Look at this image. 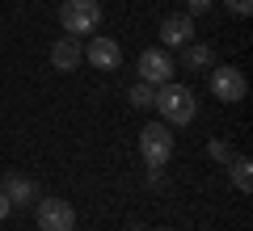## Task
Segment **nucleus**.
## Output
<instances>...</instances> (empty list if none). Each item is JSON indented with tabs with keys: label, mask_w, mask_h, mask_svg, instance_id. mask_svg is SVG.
<instances>
[{
	"label": "nucleus",
	"mask_w": 253,
	"mask_h": 231,
	"mask_svg": "<svg viewBox=\"0 0 253 231\" xmlns=\"http://www.w3.org/2000/svg\"><path fill=\"white\" fill-rule=\"evenodd\" d=\"M84 59H89L97 71H114L118 63H123V46H118L114 38H93V42L84 46Z\"/></svg>",
	"instance_id": "nucleus-7"
},
{
	"label": "nucleus",
	"mask_w": 253,
	"mask_h": 231,
	"mask_svg": "<svg viewBox=\"0 0 253 231\" xmlns=\"http://www.w3.org/2000/svg\"><path fill=\"white\" fill-rule=\"evenodd\" d=\"M228 164H232V185L241 189V194H249V189H253V164L245 160V156H232Z\"/></svg>",
	"instance_id": "nucleus-12"
},
{
	"label": "nucleus",
	"mask_w": 253,
	"mask_h": 231,
	"mask_svg": "<svg viewBox=\"0 0 253 231\" xmlns=\"http://www.w3.org/2000/svg\"><path fill=\"white\" fill-rule=\"evenodd\" d=\"M34 223H38V231H76V210L63 198H38Z\"/></svg>",
	"instance_id": "nucleus-4"
},
{
	"label": "nucleus",
	"mask_w": 253,
	"mask_h": 231,
	"mask_svg": "<svg viewBox=\"0 0 253 231\" xmlns=\"http://www.w3.org/2000/svg\"><path fill=\"white\" fill-rule=\"evenodd\" d=\"M9 210L13 206H9V198H4V189H0V219H9Z\"/></svg>",
	"instance_id": "nucleus-17"
},
{
	"label": "nucleus",
	"mask_w": 253,
	"mask_h": 231,
	"mask_svg": "<svg viewBox=\"0 0 253 231\" xmlns=\"http://www.w3.org/2000/svg\"><path fill=\"white\" fill-rule=\"evenodd\" d=\"M207 151H211V160H219V164H228V160H232V147H228V143H219V139L211 143Z\"/></svg>",
	"instance_id": "nucleus-15"
},
{
	"label": "nucleus",
	"mask_w": 253,
	"mask_h": 231,
	"mask_svg": "<svg viewBox=\"0 0 253 231\" xmlns=\"http://www.w3.org/2000/svg\"><path fill=\"white\" fill-rule=\"evenodd\" d=\"M156 231H169V227H156Z\"/></svg>",
	"instance_id": "nucleus-18"
},
{
	"label": "nucleus",
	"mask_w": 253,
	"mask_h": 231,
	"mask_svg": "<svg viewBox=\"0 0 253 231\" xmlns=\"http://www.w3.org/2000/svg\"><path fill=\"white\" fill-rule=\"evenodd\" d=\"M224 9L236 13V17H249V13H253V0H224Z\"/></svg>",
	"instance_id": "nucleus-14"
},
{
	"label": "nucleus",
	"mask_w": 253,
	"mask_h": 231,
	"mask_svg": "<svg viewBox=\"0 0 253 231\" xmlns=\"http://www.w3.org/2000/svg\"><path fill=\"white\" fill-rule=\"evenodd\" d=\"M59 26L68 30L72 38L93 34V30L101 26V4L97 0H63L59 4Z\"/></svg>",
	"instance_id": "nucleus-2"
},
{
	"label": "nucleus",
	"mask_w": 253,
	"mask_h": 231,
	"mask_svg": "<svg viewBox=\"0 0 253 231\" xmlns=\"http://www.w3.org/2000/svg\"><path fill=\"white\" fill-rule=\"evenodd\" d=\"M4 198H9V206L13 210H17V206H30V202H38V189H34V181H26V177H17V172H13V177H4Z\"/></svg>",
	"instance_id": "nucleus-10"
},
{
	"label": "nucleus",
	"mask_w": 253,
	"mask_h": 231,
	"mask_svg": "<svg viewBox=\"0 0 253 231\" xmlns=\"http://www.w3.org/2000/svg\"><path fill=\"white\" fill-rule=\"evenodd\" d=\"M81 59H84V46H81V38H72V34H63L59 42L51 46V67H59V71H76Z\"/></svg>",
	"instance_id": "nucleus-8"
},
{
	"label": "nucleus",
	"mask_w": 253,
	"mask_h": 231,
	"mask_svg": "<svg viewBox=\"0 0 253 231\" xmlns=\"http://www.w3.org/2000/svg\"><path fill=\"white\" fill-rule=\"evenodd\" d=\"M152 101H156V84L139 80L135 89H131V105H135V109H152Z\"/></svg>",
	"instance_id": "nucleus-13"
},
{
	"label": "nucleus",
	"mask_w": 253,
	"mask_h": 231,
	"mask_svg": "<svg viewBox=\"0 0 253 231\" xmlns=\"http://www.w3.org/2000/svg\"><path fill=\"white\" fill-rule=\"evenodd\" d=\"M161 42H165V46H186V42H194V17H186V13L165 17V21H161Z\"/></svg>",
	"instance_id": "nucleus-9"
},
{
	"label": "nucleus",
	"mask_w": 253,
	"mask_h": 231,
	"mask_svg": "<svg viewBox=\"0 0 253 231\" xmlns=\"http://www.w3.org/2000/svg\"><path fill=\"white\" fill-rule=\"evenodd\" d=\"M186 4H190L186 17H199V13H207V9H211V0H186Z\"/></svg>",
	"instance_id": "nucleus-16"
},
{
	"label": "nucleus",
	"mask_w": 253,
	"mask_h": 231,
	"mask_svg": "<svg viewBox=\"0 0 253 231\" xmlns=\"http://www.w3.org/2000/svg\"><path fill=\"white\" fill-rule=\"evenodd\" d=\"M211 59H215V55H211V46H203V42H186L181 46V67H211Z\"/></svg>",
	"instance_id": "nucleus-11"
},
{
	"label": "nucleus",
	"mask_w": 253,
	"mask_h": 231,
	"mask_svg": "<svg viewBox=\"0 0 253 231\" xmlns=\"http://www.w3.org/2000/svg\"><path fill=\"white\" fill-rule=\"evenodd\" d=\"M152 105L161 109L165 126H186V122H194V114H199L194 89H186V84H177V80L161 84V89H156V101H152Z\"/></svg>",
	"instance_id": "nucleus-1"
},
{
	"label": "nucleus",
	"mask_w": 253,
	"mask_h": 231,
	"mask_svg": "<svg viewBox=\"0 0 253 231\" xmlns=\"http://www.w3.org/2000/svg\"><path fill=\"white\" fill-rule=\"evenodd\" d=\"M135 71H139V80L144 84H169L173 80V71H177V63L169 59V51L165 46H148L144 55H139V63H135Z\"/></svg>",
	"instance_id": "nucleus-5"
},
{
	"label": "nucleus",
	"mask_w": 253,
	"mask_h": 231,
	"mask_svg": "<svg viewBox=\"0 0 253 231\" xmlns=\"http://www.w3.org/2000/svg\"><path fill=\"white\" fill-rule=\"evenodd\" d=\"M211 93L224 105H241L245 93H249V80H245L241 67H211Z\"/></svg>",
	"instance_id": "nucleus-6"
},
{
	"label": "nucleus",
	"mask_w": 253,
	"mask_h": 231,
	"mask_svg": "<svg viewBox=\"0 0 253 231\" xmlns=\"http://www.w3.org/2000/svg\"><path fill=\"white\" fill-rule=\"evenodd\" d=\"M139 151H144L148 168H165L173 156V131L165 122H148L144 131H139Z\"/></svg>",
	"instance_id": "nucleus-3"
}]
</instances>
